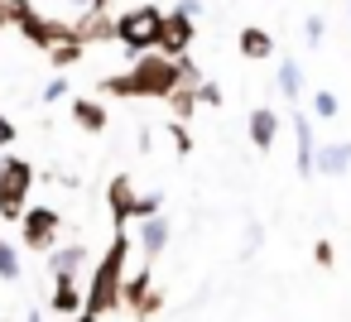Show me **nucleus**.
<instances>
[{
    "label": "nucleus",
    "mask_w": 351,
    "mask_h": 322,
    "mask_svg": "<svg viewBox=\"0 0 351 322\" xmlns=\"http://www.w3.org/2000/svg\"><path fill=\"white\" fill-rule=\"evenodd\" d=\"M154 212H164V193H135L130 221H145V216H154Z\"/></svg>",
    "instance_id": "24"
},
{
    "label": "nucleus",
    "mask_w": 351,
    "mask_h": 322,
    "mask_svg": "<svg viewBox=\"0 0 351 322\" xmlns=\"http://www.w3.org/2000/svg\"><path fill=\"white\" fill-rule=\"evenodd\" d=\"M289 130H293V173L298 178H317L313 173V154H317V121L293 111L289 116Z\"/></svg>",
    "instance_id": "8"
},
{
    "label": "nucleus",
    "mask_w": 351,
    "mask_h": 322,
    "mask_svg": "<svg viewBox=\"0 0 351 322\" xmlns=\"http://www.w3.org/2000/svg\"><path fill=\"white\" fill-rule=\"evenodd\" d=\"M39 183V169L29 159H20L15 149H0V221L15 226L20 212L29 207V193Z\"/></svg>",
    "instance_id": "2"
},
{
    "label": "nucleus",
    "mask_w": 351,
    "mask_h": 322,
    "mask_svg": "<svg viewBox=\"0 0 351 322\" xmlns=\"http://www.w3.org/2000/svg\"><path fill=\"white\" fill-rule=\"evenodd\" d=\"M15 140H20V125L10 116H0V149H15Z\"/></svg>",
    "instance_id": "31"
},
{
    "label": "nucleus",
    "mask_w": 351,
    "mask_h": 322,
    "mask_svg": "<svg viewBox=\"0 0 351 322\" xmlns=\"http://www.w3.org/2000/svg\"><path fill=\"white\" fill-rule=\"evenodd\" d=\"M73 34L87 44V49H101V44H116V10H101V5H82L73 15Z\"/></svg>",
    "instance_id": "7"
},
{
    "label": "nucleus",
    "mask_w": 351,
    "mask_h": 322,
    "mask_svg": "<svg viewBox=\"0 0 351 322\" xmlns=\"http://www.w3.org/2000/svg\"><path fill=\"white\" fill-rule=\"evenodd\" d=\"M279 130H284V121H279V111H274V106H255V111L245 116V135H250V145H255L260 154H269V149H274Z\"/></svg>",
    "instance_id": "11"
},
{
    "label": "nucleus",
    "mask_w": 351,
    "mask_h": 322,
    "mask_svg": "<svg viewBox=\"0 0 351 322\" xmlns=\"http://www.w3.org/2000/svg\"><path fill=\"white\" fill-rule=\"evenodd\" d=\"M313 173L322 178H346L351 173V140H322L313 154Z\"/></svg>",
    "instance_id": "13"
},
{
    "label": "nucleus",
    "mask_w": 351,
    "mask_h": 322,
    "mask_svg": "<svg viewBox=\"0 0 351 322\" xmlns=\"http://www.w3.org/2000/svg\"><path fill=\"white\" fill-rule=\"evenodd\" d=\"M68 322H106V317H97V312H87V308H82V312H73Z\"/></svg>",
    "instance_id": "33"
},
{
    "label": "nucleus",
    "mask_w": 351,
    "mask_h": 322,
    "mask_svg": "<svg viewBox=\"0 0 351 322\" xmlns=\"http://www.w3.org/2000/svg\"><path fill=\"white\" fill-rule=\"evenodd\" d=\"M92 5H101V10H111V5H121V0H92Z\"/></svg>",
    "instance_id": "36"
},
{
    "label": "nucleus",
    "mask_w": 351,
    "mask_h": 322,
    "mask_svg": "<svg viewBox=\"0 0 351 322\" xmlns=\"http://www.w3.org/2000/svg\"><path fill=\"white\" fill-rule=\"evenodd\" d=\"M97 97H101V101H135L130 73H106V77H97Z\"/></svg>",
    "instance_id": "21"
},
{
    "label": "nucleus",
    "mask_w": 351,
    "mask_h": 322,
    "mask_svg": "<svg viewBox=\"0 0 351 322\" xmlns=\"http://www.w3.org/2000/svg\"><path fill=\"white\" fill-rule=\"evenodd\" d=\"M178 58L149 49V53H135L130 58V87H135V101H164L173 87H178Z\"/></svg>",
    "instance_id": "3"
},
{
    "label": "nucleus",
    "mask_w": 351,
    "mask_h": 322,
    "mask_svg": "<svg viewBox=\"0 0 351 322\" xmlns=\"http://www.w3.org/2000/svg\"><path fill=\"white\" fill-rule=\"evenodd\" d=\"M193 44H197V15H188L183 5L164 10V25H159L154 49L169 53V58H183V53H193Z\"/></svg>",
    "instance_id": "6"
},
{
    "label": "nucleus",
    "mask_w": 351,
    "mask_h": 322,
    "mask_svg": "<svg viewBox=\"0 0 351 322\" xmlns=\"http://www.w3.org/2000/svg\"><path fill=\"white\" fill-rule=\"evenodd\" d=\"M68 116H73V125L87 130V135H106V125H111V111H106L101 97H73V101H68Z\"/></svg>",
    "instance_id": "10"
},
{
    "label": "nucleus",
    "mask_w": 351,
    "mask_h": 322,
    "mask_svg": "<svg viewBox=\"0 0 351 322\" xmlns=\"http://www.w3.org/2000/svg\"><path fill=\"white\" fill-rule=\"evenodd\" d=\"M20 250H29V255H49L53 245H58V231H63V212L58 207H49V202H34V207H25L20 212Z\"/></svg>",
    "instance_id": "5"
},
{
    "label": "nucleus",
    "mask_w": 351,
    "mask_h": 322,
    "mask_svg": "<svg viewBox=\"0 0 351 322\" xmlns=\"http://www.w3.org/2000/svg\"><path fill=\"white\" fill-rule=\"evenodd\" d=\"M130 207H135V178H130V173H111V183H106L111 226H130Z\"/></svg>",
    "instance_id": "14"
},
{
    "label": "nucleus",
    "mask_w": 351,
    "mask_h": 322,
    "mask_svg": "<svg viewBox=\"0 0 351 322\" xmlns=\"http://www.w3.org/2000/svg\"><path fill=\"white\" fill-rule=\"evenodd\" d=\"M159 25H164V5H159V0H140V5L121 10L116 15V49H125L130 58L149 53L154 39H159Z\"/></svg>",
    "instance_id": "4"
},
{
    "label": "nucleus",
    "mask_w": 351,
    "mask_h": 322,
    "mask_svg": "<svg viewBox=\"0 0 351 322\" xmlns=\"http://www.w3.org/2000/svg\"><path fill=\"white\" fill-rule=\"evenodd\" d=\"M236 49H241V58L265 63V58H274V34H269V29H260V25H245V29H241V39H236Z\"/></svg>",
    "instance_id": "16"
},
{
    "label": "nucleus",
    "mask_w": 351,
    "mask_h": 322,
    "mask_svg": "<svg viewBox=\"0 0 351 322\" xmlns=\"http://www.w3.org/2000/svg\"><path fill=\"white\" fill-rule=\"evenodd\" d=\"M169 140H173V149H178L183 159L193 154V135H188V125H183V121H169Z\"/></svg>",
    "instance_id": "26"
},
{
    "label": "nucleus",
    "mask_w": 351,
    "mask_h": 322,
    "mask_svg": "<svg viewBox=\"0 0 351 322\" xmlns=\"http://www.w3.org/2000/svg\"><path fill=\"white\" fill-rule=\"evenodd\" d=\"M322 34H327V20H322V15H308V20H303V39H308V49H322Z\"/></svg>",
    "instance_id": "25"
},
{
    "label": "nucleus",
    "mask_w": 351,
    "mask_h": 322,
    "mask_svg": "<svg viewBox=\"0 0 351 322\" xmlns=\"http://www.w3.org/2000/svg\"><path fill=\"white\" fill-rule=\"evenodd\" d=\"M260 240H265V231H260V221H250V226H245V255H255Z\"/></svg>",
    "instance_id": "32"
},
{
    "label": "nucleus",
    "mask_w": 351,
    "mask_h": 322,
    "mask_svg": "<svg viewBox=\"0 0 351 322\" xmlns=\"http://www.w3.org/2000/svg\"><path fill=\"white\" fill-rule=\"evenodd\" d=\"M313 260H317L322 269H332V264H337V245H332V240H317V245H313Z\"/></svg>",
    "instance_id": "30"
},
{
    "label": "nucleus",
    "mask_w": 351,
    "mask_h": 322,
    "mask_svg": "<svg viewBox=\"0 0 351 322\" xmlns=\"http://www.w3.org/2000/svg\"><path fill=\"white\" fill-rule=\"evenodd\" d=\"M0 29H10V10H5V0H0Z\"/></svg>",
    "instance_id": "34"
},
{
    "label": "nucleus",
    "mask_w": 351,
    "mask_h": 322,
    "mask_svg": "<svg viewBox=\"0 0 351 322\" xmlns=\"http://www.w3.org/2000/svg\"><path fill=\"white\" fill-rule=\"evenodd\" d=\"M20 274H25V255H20V245H15L5 231H0V279L15 284Z\"/></svg>",
    "instance_id": "22"
},
{
    "label": "nucleus",
    "mask_w": 351,
    "mask_h": 322,
    "mask_svg": "<svg viewBox=\"0 0 351 322\" xmlns=\"http://www.w3.org/2000/svg\"><path fill=\"white\" fill-rule=\"evenodd\" d=\"M73 5H92V0H73Z\"/></svg>",
    "instance_id": "37"
},
{
    "label": "nucleus",
    "mask_w": 351,
    "mask_h": 322,
    "mask_svg": "<svg viewBox=\"0 0 351 322\" xmlns=\"http://www.w3.org/2000/svg\"><path fill=\"white\" fill-rule=\"evenodd\" d=\"M135 322H149V317H135Z\"/></svg>",
    "instance_id": "38"
},
{
    "label": "nucleus",
    "mask_w": 351,
    "mask_h": 322,
    "mask_svg": "<svg viewBox=\"0 0 351 322\" xmlns=\"http://www.w3.org/2000/svg\"><path fill=\"white\" fill-rule=\"evenodd\" d=\"M44 260H49V279H82L92 264V250L82 240H58Z\"/></svg>",
    "instance_id": "9"
},
{
    "label": "nucleus",
    "mask_w": 351,
    "mask_h": 322,
    "mask_svg": "<svg viewBox=\"0 0 351 322\" xmlns=\"http://www.w3.org/2000/svg\"><path fill=\"white\" fill-rule=\"evenodd\" d=\"M178 77H183L188 87H197V82H202V68H197V58H193V53H183V58H178Z\"/></svg>",
    "instance_id": "27"
},
{
    "label": "nucleus",
    "mask_w": 351,
    "mask_h": 322,
    "mask_svg": "<svg viewBox=\"0 0 351 322\" xmlns=\"http://www.w3.org/2000/svg\"><path fill=\"white\" fill-rule=\"evenodd\" d=\"M346 5H351V0H346Z\"/></svg>",
    "instance_id": "39"
},
{
    "label": "nucleus",
    "mask_w": 351,
    "mask_h": 322,
    "mask_svg": "<svg viewBox=\"0 0 351 322\" xmlns=\"http://www.w3.org/2000/svg\"><path fill=\"white\" fill-rule=\"evenodd\" d=\"M274 87L284 92V101H289V106L303 97V68H298V58H284V63H279V73H274Z\"/></svg>",
    "instance_id": "19"
},
{
    "label": "nucleus",
    "mask_w": 351,
    "mask_h": 322,
    "mask_svg": "<svg viewBox=\"0 0 351 322\" xmlns=\"http://www.w3.org/2000/svg\"><path fill=\"white\" fill-rule=\"evenodd\" d=\"M337 116H341V101H337V92L317 87V92H313V121H337Z\"/></svg>",
    "instance_id": "23"
},
{
    "label": "nucleus",
    "mask_w": 351,
    "mask_h": 322,
    "mask_svg": "<svg viewBox=\"0 0 351 322\" xmlns=\"http://www.w3.org/2000/svg\"><path fill=\"white\" fill-rule=\"evenodd\" d=\"M164 106H169V116H173V121H193V111H197L202 101H197V87L178 82V87H173V92L164 97Z\"/></svg>",
    "instance_id": "20"
},
{
    "label": "nucleus",
    "mask_w": 351,
    "mask_h": 322,
    "mask_svg": "<svg viewBox=\"0 0 351 322\" xmlns=\"http://www.w3.org/2000/svg\"><path fill=\"white\" fill-rule=\"evenodd\" d=\"M15 322H44V312H34V308H29V312H25V317H15Z\"/></svg>",
    "instance_id": "35"
},
{
    "label": "nucleus",
    "mask_w": 351,
    "mask_h": 322,
    "mask_svg": "<svg viewBox=\"0 0 351 322\" xmlns=\"http://www.w3.org/2000/svg\"><path fill=\"white\" fill-rule=\"evenodd\" d=\"M39 97H44L49 106H53V101H63V97H68V82H63V73H53V82H44V92H39Z\"/></svg>",
    "instance_id": "28"
},
{
    "label": "nucleus",
    "mask_w": 351,
    "mask_h": 322,
    "mask_svg": "<svg viewBox=\"0 0 351 322\" xmlns=\"http://www.w3.org/2000/svg\"><path fill=\"white\" fill-rule=\"evenodd\" d=\"M82 58H87V44H82V39H58V44L49 49V63H53V73H73Z\"/></svg>",
    "instance_id": "18"
},
{
    "label": "nucleus",
    "mask_w": 351,
    "mask_h": 322,
    "mask_svg": "<svg viewBox=\"0 0 351 322\" xmlns=\"http://www.w3.org/2000/svg\"><path fill=\"white\" fill-rule=\"evenodd\" d=\"M169 236H173V226H169V216H164V212H154V216H145V221H140V236H135V245H140L145 264H154V260L169 250Z\"/></svg>",
    "instance_id": "12"
},
{
    "label": "nucleus",
    "mask_w": 351,
    "mask_h": 322,
    "mask_svg": "<svg viewBox=\"0 0 351 322\" xmlns=\"http://www.w3.org/2000/svg\"><path fill=\"white\" fill-rule=\"evenodd\" d=\"M125 269H130V226H111V245L97 255V264H92V274H87L82 308L97 312V317L121 312V284H125Z\"/></svg>",
    "instance_id": "1"
},
{
    "label": "nucleus",
    "mask_w": 351,
    "mask_h": 322,
    "mask_svg": "<svg viewBox=\"0 0 351 322\" xmlns=\"http://www.w3.org/2000/svg\"><path fill=\"white\" fill-rule=\"evenodd\" d=\"M197 101H202V106H221L226 97H221V87H217V82H207V77H202V82H197Z\"/></svg>",
    "instance_id": "29"
},
{
    "label": "nucleus",
    "mask_w": 351,
    "mask_h": 322,
    "mask_svg": "<svg viewBox=\"0 0 351 322\" xmlns=\"http://www.w3.org/2000/svg\"><path fill=\"white\" fill-rule=\"evenodd\" d=\"M149 288H154V264H140L135 274L125 269V284H121V308H125V312H135V308L145 303V293H149Z\"/></svg>",
    "instance_id": "17"
},
{
    "label": "nucleus",
    "mask_w": 351,
    "mask_h": 322,
    "mask_svg": "<svg viewBox=\"0 0 351 322\" xmlns=\"http://www.w3.org/2000/svg\"><path fill=\"white\" fill-rule=\"evenodd\" d=\"M49 312H58V317L82 312V279H53V288H49Z\"/></svg>",
    "instance_id": "15"
}]
</instances>
